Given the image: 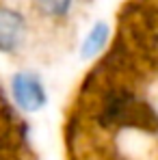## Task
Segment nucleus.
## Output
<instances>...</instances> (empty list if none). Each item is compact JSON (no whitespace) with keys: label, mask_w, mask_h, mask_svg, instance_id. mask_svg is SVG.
<instances>
[{"label":"nucleus","mask_w":158,"mask_h":160,"mask_svg":"<svg viewBox=\"0 0 158 160\" xmlns=\"http://www.w3.org/2000/svg\"><path fill=\"white\" fill-rule=\"evenodd\" d=\"M11 93H13L15 104L22 110H28V112H35V110L43 108V104H46L43 84L30 72H20V74L13 76V80H11Z\"/></svg>","instance_id":"1"},{"label":"nucleus","mask_w":158,"mask_h":160,"mask_svg":"<svg viewBox=\"0 0 158 160\" xmlns=\"http://www.w3.org/2000/svg\"><path fill=\"white\" fill-rule=\"evenodd\" d=\"M26 35V20L11 7H0V52L13 54L20 50Z\"/></svg>","instance_id":"2"},{"label":"nucleus","mask_w":158,"mask_h":160,"mask_svg":"<svg viewBox=\"0 0 158 160\" xmlns=\"http://www.w3.org/2000/svg\"><path fill=\"white\" fill-rule=\"evenodd\" d=\"M108 37H110V28L104 22H98L93 24V28L89 30V35L84 37V43H82V58H93L102 52L108 43Z\"/></svg>","instance_id":"3"},{"label":"nucleus","mask_w":158,"mask_h":160,"mask_svg":"<svg viewBox=\"0 0 158 160\" xmlns=\"http://www.w3.org/2000/svg\"><path fill=\"white\" fill-rule=\"evenodd\" d=\"M35 9L46 18H65L72 9V0H35Z\"/></svg>","instance_id":"4"}]
</instances>
